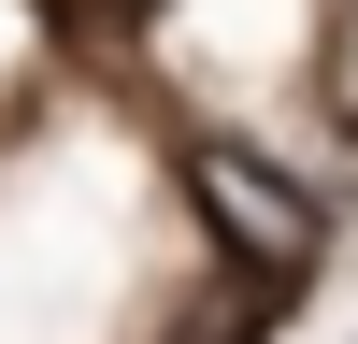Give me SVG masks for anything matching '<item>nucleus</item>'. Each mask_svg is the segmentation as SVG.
Returning <instances> with one entry per match:
<instances>
[{"instance_id":"nucleus-1","label":"nucleus","mask_w":358,"mask_h":344,"mask_svg":"<svg viewBox=\"0 0 358 344\" xmlns=\"http://www.w3.org/2000/svg\"><path fill=\"white\" fill-rule=\"evenodd\" d=\"M187 187H201V215L229 229V244L258 258V273H315V258H330V215H315V187H287L273 158H258V143H187Z\"/></svg>"}]
</instances>
